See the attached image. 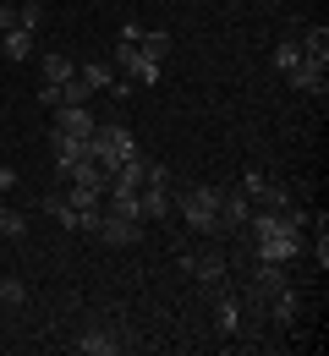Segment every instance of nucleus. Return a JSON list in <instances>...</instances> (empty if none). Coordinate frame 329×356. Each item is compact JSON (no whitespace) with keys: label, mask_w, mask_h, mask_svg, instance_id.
Instances as JSON below:
<instances>
[{"label":"nucleus","mask_w":329,"mask_h":356,"mask_svg":"<svg viewBox=\"0 0 329 356\" xmlns=\"http://www.w3.org/2000/svg\"><path fill=\"white\" fill-rule=\"evenodd\" d=\"M0 55H6V60H33V55H39V33L6 28V33H0Z\"/></svg>","instance_id":"8"},{"label":"nucleus","mask_w":329,"mask_h":356,"mask_svg":"<svg viewBox=\"0 0 329 356\" xmlns=\"http://www.w3.org/2000/svg\"><path fill=\"white\" fill-rule=\"evenodd\" d=\"M61 104H94V88H88L83 77H66V83H61Z\"/></svg>","instance_id":"18"},{"label":"nucleus","mask_w":329,"mask_h":356,"mask_svg":"<svg viewBox=\"0 0 329 356\" xmlns=\"http://www.w3.org/2000/svg\"><path fill=\"white\" fill-rule=\"evenodd\" d=\"M127 346L121 334H110V329H83L77 340H72V351H83V356H115Z\"/></svg>","instance_id":"6"},{"label":"nucleus","mask_w":329,"mask_h":356,"mask_svg":"<svg viewBox=\"0 0 329 356\" xmlns=\"http://www.w3.org/2000/svg\"><path fill=\"white\" fill-rule=\"evenodd\" d=\"M88 236H99L104 247H132L143 236V220H127V214H110V209H99V220L88 225Z\"/></svg>","instance_id":"3"},{"label":"nucleus","mask_w":329,"mask_h":356,"mask_svg":"<svg viewBox=\"0 0 329 356\" xmlns=\"http://www.w3.org/2000/svg\"><path fill=\"white\" fill-rule=\"evenodd\" d=\"M241 192L252 197V209H275V214L296 209V203H291V192H285L280 181H269L264 170H258V165H247V170H241Z\"/></svg>","instance_id":"2"},{"label":"nucleus","mask_w":329,"mask_h":356,"mask_svg":"<svg viewBox=\"0 0 329 356\" xmlns=\"http://www.w3.org/2000/svg\"><path fill=\"white\" fill-rule=\"evenodd\" d=\"M296 44H302V60H313V66H329V28H307Z\"/></svg>","instance_id":"10"},{"label":"nucleus","mask_w":329,"mask_h":356,"mask_svg":"<svg viewBox=\"0 0 329 356\" xmlns=\"http://www.w3.org/2000/svg\"><path fill=\"white\" fill-rule=\"evenodd\" d=\"M39 72H45V83H66V77H77V60L61 55V49H45L39 55Z\"/></svg>","instance_id":"9"},{"label":"nucleus","mask_w":329,"mask_h":356,"mask_svg":"<svg viewBox=\"0 0 329 356\" xmlns=\"http://www.w3.org/2000/svg\"><path fill=\"white\" fill-rule=\"evenodd\" d=\"M187 268L203 285H220V280H225V258H220V252H198V258H187Z\"/></svg>","instance_id":"11"},{"label":"nucleus","mask_w":329,"mask_h":356,"mask_svg":"<svg viewBox=\"0 0 329 356\" xmlns=\"http://www.w3.org/2000/svg\"><path fill=\"white\" fill-rule=\"evenodd\" d=\"M39 209H45L55 225H66V230H88V220H83V214L66 203V192H45V197H39Z\"/></svg>","instance_id":"7"},{"label":"nucleus","mask_w":329,"mask_h":356,"mask_svg":"<svg viewBox=\"0 0 329 356\" xmlns=\"http://www.w3.org/2000/svg\"><path fill=\"white\" fill-rule=\"evenodd\" d=\"M17 28H22V33H39V28H45V6H39V0H17Z\"/></svg>","instance_id":"15"},{"label":"nucleus","mask_w":329,"mask_h":356,"mask_svg":"<svg viewBox=\"0 0 329 356\" xmlns=\"http://www.w3.org/2000/svg\"><path fill=\"white\" fill-rule=\"evenodd\" d=\"M247 220H252V197H247L241 186H220V225H225V236L241 230Z\"/></svg>","instance_id":"5"},{"label":"nucleus","mask_w":329,"mask_h":356,"mask_svg":"<svg viewBox=\"0 0 329 356\" xmlns=\"http://www.w3.org/2000/svg\"><path fill=\"white\" fill-rule=\"evenodd\" d=\"M296 66H302V44H296V39H280V44H275V72L291 77Z\"/></svg>","instance_id":"17"},{"label":"nucleus","mask_w":329,"mask_h":356,"mask_svg":"<svg viewBox=\"0 0 329 356\" xmlns=\"http://www.w3.org/2000/svg\"><path fill=\"white\" fill-rule=\"evenodd\" d=\"M0 302H6V307H22V302H28V285H22L17 274H0Z\"/></svg>","instance_id":"19"},{"label":"nucleus","mask_w":329,"mask_h":356,"mask_svg":"<svg viewBox=\"0 0 329 356\" xmlns=\"http://www.w3.org/2000/svg\"><path fill=\"white\" fill-rule=\"evenodd\" d=\"M170 209L198 236H225V225H220V186H182V192H170Z\"/></svg>","instance_id":"1"},{"label":"nucleus","mask_w":329,"mask_h":356,"mask_svg":"<svg viewBox=\"0 0 329 356\" xmlns=\"http://www.w3.org/2000/svg\"><path fill=\"white\" fill-rule=\"evenodd\" d=\"M49 115H55V132L61 137H94V127H99L94 104H55Z\"/></svg>","instance_id":"4"},{"label":"nucleus","mask_w":329,"mask_h":356,"mask_svg":"<svg viewBox=\"0 0 329 356\" xmlns=\"http://www.w3.org/2000/svg\"><path fill=\"white\" fill-rule=\"evenodd\" d=\"M17 28V0H0V33Z\"/></svg>","instance_id":"21"},{"label":"nucleus","mask_w":329,"mask_h":356,"mask_svg":"<svg viewBox=\"0 0 329 356\" xmlns=\"http://www.w3.org/2000/svg\"><path fill=\"white\" fill-rule=\"evenodd\" d=\"M22 230H28V220H22L17 209H0V236H6V241H17Z\"/></svg>","instance_id":"20"},{"label":"nucleus","mask_w":329,"mask_h":356,"mask_svg":"<svg viewBox=\"0 0 329 356\" xmlns=\"http://www.w3.org/2000/svg\"><path fill=\"white\" fill-rule=\"evenodd\" d=\"M324 66H313V60H302V66H296V72H291V88L296 93H324Z\"/></svg>","instance_id":"12"},{"label":"nucleus","mask_w":329,"mask_h":356,"mask_svg":"<svg viewBox=\"0 0 329 356\" xmlns=\"http://www.w3.org/2000/svg\"><path fill=\"white\" fill-rule=\"evenodd\" d=\"M214 329H220V334H236V329H241V302H236V296H220V302H214Z\"/></svg>","instance_id":"13"},{"label":"nucleus","mask_w":329,"mask_h":356,"mask_svg":"<svg viewBox=\"0 0 329 356\" xmlns=\"http://www.w3.org/2000/svg\"><path fill=\"white\" fill-rule=\"evenodd\" d=\"M77 77H83V83H88L94 93H110L121 72H115V66H99V60H94V66H77Z\"/></svg>","instance_id":"14"},{"label":"nucleus","mask_w":329,"mask_h":356,"mask_svg":"<svg viewBox=\"0 0 329 356\" xmlns=\"http://www.w3.org/2000/svg\"><path fill=\"white\" fill-rule=\"evenodd\" d=\"M39 104H45V110H55V104H61V83H45V88H39Z\"/></svg>","instance_id":"22"},{"label":"nucleus","mask_w":329,"mask_h":356,"mask_svg":"<svg viewBox=\"0 0 329 356\" xmlns=\"http://www.w3.org/2000/svg\"><path fill=\"white\" fill-rule=\"evenodd\" d=\"M6 192H17V170H11V165H0V197H6Z\"/></svg>","instance_id":"23"},{"label":"nucleus","mask_w":329,"mask_h":356,"mask_svg":"<svg viewBox=\"0 0 329 356\" xmlns=\"http://www.w3.org/2000/svg\"><path fill=\"white\" fill-rule=\"evenodd\" d=\"M132 44H138V55H148V60L165 66V55H170V33H143V39H132Z\"/></svg>","instance_id":"16"}]
</instances>
